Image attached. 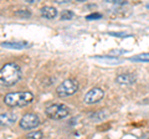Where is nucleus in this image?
Segmentation results:
<instances>
[{
    "label": "nucleus",
    "mask_w": 149,
    "mask_h": 139,
    "mask_svg": "<svg viewBox=\"0 0 149 139\" xmlns=\"http://www.w3.org/2000/svg\"><path fill=\"white\" fill-rule=\"evenodd\" d=\"M21 78V68L15 62L5 63L0 68V83L4 86H13Z\"/></svg>",
    "instance_id": "1"
},
{
    "label": "nucleus",
    "mask_w": 149,
    "mask_h": 139,
    "mask_svg": "<svg viewBox=\"0 0 149 139\" xmlns=\"http://www.w3.org/2000/svg\"><path fill=\"white\" fill-rule=\"evenodd\" d=\"M32 101H34V95L27 91L11 92V93H8L4 98L5 104L9 107H24V106L30 104Z\"/></svg>",
    "instance_id": "2"
},
{
    "label": "nucleus",
    "mask_w": 149,
    "mask_h": 139,
    "mask_svg": "<svg viewBox=\"0 0 149 139\" xmlns=\"http://www.w3.org/2000/svg\"><path fill=\"white\" fill-rule=\"evenodd\" d=\"M78 91V82L73 78H68V80H65L63 82H61L56 88V93L58 97H68L74 95Z\"/></svg>",
    "instance_id": "3"
},
{
    "label": "nucleus",
    "mask_w": 149,
    "mask_h": 139,
    "mask_svg": "<svg viewBox=\"0 0 149 139\" xmlns=\"http://www.w3.org/2000/svg\"><path fill=\"white\" fill-rule=\"evenodd\" d=\"M45 113L51 119L60 120V119H65V118L68 117L70 109L65 104H51L46 108Z\"/></svg>",
    "instance_id": "4"
},
{
    "label": "nucleus",
    "mask_w": 149,
    "mask_h": 139,
    "mask_svg": "<svg viewBox=\"0 0 149 139\" xmlns=\"http://www.w3.org/2000/svg\"><path fill=\"white\" fill-rule=\"evenodd\" d=\"M19 124H20V127L22 129H25V131L35 129L36 127L40 126V118H39V115L35 113H26L19 120Z\"/></svg>",
    "instance_id": "5"
},
{
    "label": "nucleus",
    "mask_w": 149,
    "mask_h": 139,
    "mask_svg": "<svg viewBox=\"0 0 149 139\" xmlns=\"http://www.w3.org/2000/svg\"><path fill=\"white\" fill-rule=\"evenodd\" d=\"M103 97H104V91L103 90L100 88V87H93V88H91L85 95L83 101H85V103H87V104H95V103H97V102H100Z\"/></svg>",
    "instance_id": "6"
},
{
    "label": "nucleus",
    "mask_w": 149,
    "mask_h": 139,
    "mask_svg": "<svg viewBox=\"0 0 149 139\" xmlns=\"http://www.w3.org/2000/svg\"><path fill=\"white\" fill-rule=\"evenodd\" d=\"M116 82L120 86H130L136 82V77L130 73H122V75H118L116 77Z\"/></svg>",
    "instance_id": "7"
},
{
    "label": "nucleus",
    "mask_w": 149,
    "mask_h": 139,
    "mask_svg": "<svg viewBox=\"0 0 149 139\" xmlns=\"http://www.w3.org/2000/svg\"><path fill=\"white\" fill-rule=\"evenodd\" d=\"M40 14L45 19L51 20V19H55V17L58 15V11H57V9L54 6H44V8H41Z\"/></svg>",
    "instance_id": "8"
},
{
    "label": "nucleus",
    "mask_w": 149,
    "mask_h": 139,
    "mask_svg": "<svg viewBox=\"0 0 149 139\" xmlns=\"http://www.w3.org/2000/svg\"><path fill=\"white\" fill-rule=\"evenodd\" d=\"M16 115L11 113H3L0 114V126L3 127H10L15 123Z\"/></svg>",
    "instance_id": "9"
},
{
    "label": "nucleus",
    "mask_w": 149,
    "mask_h": 139,
    "mask_svg": "<svg viewBox=\"0 0 149 139\" xmlns=\"http://www.w3.org/2000/svg\"><path fill=\"white\" fill-rule=\"evenodd\" d=\"M25 46H27L26 42H17V41H11V42H3V44H1V47H6V49H16V50L24 49Z\"/></svg>",
    "instance_id": "10"
},
{
    "label": "nucleus",
    "mask_w": 149,
    "mask_h": 139,
    "mask_svg": "<svg viewBox=\"0 0 149 139\" xmlns=\"http://www.w3.org/2000/svg\"><path fill=\"white\" fill-rule=\"evenodd\" d=\"M109 115L108 112H106L104 109H102V111H98V112H96V113H92L90 115V118L92 120H96V122H98V120H104Z\"/></svg>",
    "instance_id": "11"
},
{
    "label": "nucleus",
    "mask_w": 149,
    "mask_h": 139,
    "mask_svg": "<svg viewBox=\"0 0 149 139\" xmlns=\"http://www.w3.org/2000/svg\"><path fill=\"white\" fill-rule=\"evenodd\" d=\"M128 60L132 61V62H149V54L148 52L139 54V55H137V56H133V57H130Z\"/></svg>",
    "instance_id": "12"
},
{
    "label": "nucleus",
    "mask_w": 149,
    "mask_h": 139,
    "mask_svg": "<svg viewBox=\"0 0 149 139\" xmlns=\"http://www.w3.org/2000/svg\"><path fill=\"white\" fill-rule=\"evenodd\" d=\"M42 137H44V134L41 131H34L31 133H27V136H26L27 139H42Z\"/></svg>",
    "instance_id": "13"
},
{
    "label": "nucleus",
    "mask_w": 149,
    "mask_h": 139,
    "mask_svg": "<svg viewBox=\"0 0 149 139\" xmlns=\"http://www.w3.org/2000/svg\"><path fill=\"white\" fill-rule=\"evenodd\" d=\"M74 16V14H73V11H71V10H63L62 13H61V20L63 21V20H71L72 17Z\"/></svg>",
    "instance_id": "14"
},
{
    "label": "nucleus",
    "mask_w": 149,
    "mask_h": 139,
    "mask_svg": "<svg viewBox=\"0 0 149 139\" xmlns=\"http://www.w3.org/2000/svg\"><path fill=\"white\" fill-rule=\"evenodd\" d=\"M15 15L20 16V17H30L31 13L27 10V9H25V10H17V11H15Z\"/></svg>",
    "instance_id": "15"
},
{
    "label": "nucleus",
    "mask_w": 149,
    "mask_h": 139,
    "mask_svg": "<svg viewBox=\"0 0 149 139\" xmlns=\"http://www.w3.org/2000/svg\"><path fill=\"white\" fill-rule=\"evenodd\" d=\"M101 17H102V15H101V14H90V15H87V16H86V20L91 21V20L101 19Z\"/></svg>",
    "instance_id": "16"
},
{
    "label": "nucleus",
    "mask_w": 149,
    "mask_h": 139,
    "mask_svg": "<svg viewBox=\"0 0 149 139\" xmlns=\"http://www.w3.org/2000/svg\"><path fill=\"white\" fill-rule=\"evenodd\" d=\"M127 51L125 50H113V51H111V56H119V55H123V54H125Z\"/></svg>",
    "instance_id": "17"
},
{
    "label": "nucleus",
    "mask_w": 149,
    "mask_h": 139,
    "mask_svg": "<svg viewBox=\"0 0 149 139\" xmlns=\"http://www.w3.org/2000/svg\"><path fill=\"white\" fill-rule=\"evenodd\" d=\"M111 36H118V38H125V36H129V34L127 32H108Z\"/></svg>",
    "instance_id": "18"
},
{
    "label": "nucleus",
    "mask_w": 149,
    "mask_h": 139,
    "mask_svg": "<svg viewBox=\"0 0 149 139\" xmlns=\"http://www.w3.org/2000/svg\"><path fill=\"white\" fill-rule=\"evenodd\" d=\"M107 1L117 4V5H124V4H127V1H123V0H107Z\"/></svg>",
    "instance_id": "19"
},
{
    "label": "nucleus",
    "mask_w": 149,
    "mask_h": 139,
    "mask_svg": "<svg viewBox=\"0 0 149 139\" xmlns=\"http://www.w3.org/2000/svg\"><path fill=\"white\" fill-rule=\"evenodd\" d=\"M147 8H149V4H148V5H147Z\"/></svg>",
    "instance_id": "20"
}]
</instances>
